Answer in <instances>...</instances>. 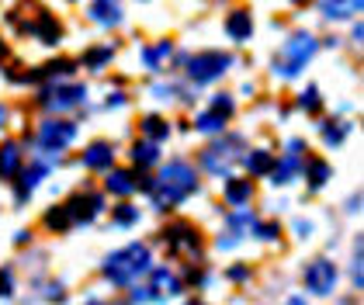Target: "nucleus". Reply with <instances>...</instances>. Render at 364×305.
I'll list each match as a JSON object with an SVG mask.
<instances>
[{"mask_svg": "<svg viewBox=\"0 0 364 305\" xmlns=\"http://www.w3.org/2000/svg\"><path fill=\"white\" fill-rule=\"evenodd\" d=\"M195 188H198L195 166L184 164V160H173V164H167L156 173V181H149V198H153V205H156L160 212H170V208H177L188 194H195Z\"/></svg>", "mask_w": 364, "mask_h": 305, "instance_id": "f257e3e1", "label": "nucleus"}, {"mask_svg": "<svg viewBox=\"0 0 364 305\" xmlns=\"http://www.w3.org/2000/svg\"><path fill=\"white\" fill-rule=\"evenodd\" d=\"M149 264H153V253L146 243H129V247L114 250L112 257L105 260V277L118 284V288H125V284H132V281H139L142 274H149Z\"/></svg>", "mask_w": 364, "mask_h": 305, "instance_id": "f03ea898", "label": "nucleus"}, {"mask_svg": "<svg viewBox=\"0 0 364 305\" xmlns=\"http://www.w3.org/2000/svg\"><path fill=\"white\" fill-rule=\"evenodd\" d=\"M319 53V42H316V35H309V31H295L288 42H284V49H281V59H278V77H299L302 70H306V63L312 55Z\"/></svg>", "mask_w": 364, "mask_h": 305, "instance_id": "7ed1b4c3", "label": "nucleus"}, {"mask_svg": "<svg viewBox=\"0 0 364 305\" xmlns=\"http://www.w3.org/2000/svg\"><path fill=\"white\" fill-rule=\"evenodd\" d=\"M87 97V87L84 83H49V87H42V94H38V108L42 111H53V114H63V111H73L80 108Z\"/></svg>", "mask_w": 364, "mask_h": 305, "instance_id": "20e7f679", "label": "nucleus"}, {"mask_svg": "<svg viewBox=\"0 0 364 305\" xmlns=\"http://www.w3.org/2000/svg\"><path fill=\"white\" fill-rule=\"evenodd\" d=\"M184 63H188L191 83H215L219 77H225V70H232V55L215 53V49L198 53V55H191V59H184Z\"/></svg>", "mask_w": 364, "mask_h": 305, "instance_id": "39448f33", "label": "nucleus"}, {"mask_svg": "<svg viewBox=\"0 0 364 305\" xmlns=\"http://www.w3.org/2000/svg\"><path fill=\"white\" fill-rule=\"evenodd\" d=\"M240 149H243V139L240 136H223L215 139L205 153H201V166L208 170V173H229L232 170V160L240 156Z\"/></svg>", "mask_w": 364, "mask_h": 305, "instance_id": "423d86ee", "label": "nucleus"}, {"mask_svg": "<svg viewBox=\"0 0 364 305\" xmlns=\"http://www.w3.org/2000/svg\"><path fill=\"white\" fill-rule=\"evenodd\" d=\"M35 139H38V149H42V153L56 156V153H63V149L77 139V125L66 122V118H49V122L38 125V136Z\"/></svg>", "mask_w": 364, "mask_h": 305, "instance_id": "0eeeda50", "label": "nucleus"}, {"mask_svg": "<svg viewBox=\"0 0 364 305\" xmlns=\"http://www.w3.org/2000/svg\"><path fill=\"white\" fill-rule=\"evenodd\" d=\"M336 267L333 260H326V257H319V260H312L306 267V288L312 295H319V299H326V295H333L336 288Z\"/></svg>", "mask_w": 364, "mask_h": 305, "instance_id": "6e6552de", "label": "nucleus"}, {"mask_svg": "<svg viewBox=\"0 0 364 305\" xmlns=\"http://www.w3.org/2000/svg\"><path fill=\"white\" fill-rule=\"evenodd\" d=\"M164 240H167V247L173 253H191V257L201 253V236H198V229L191 222H173V225H167L164 229Z\"/></svg>", "mask_w": 364, "mask_h": 305, "instance_id": "1a4fd4ad", "label": "nucleus"}, {"mask_svg": "<svg viewBox=\"0 0 364 305\" xmlns=\"http://www.w3.org/2000/svg\"><path fill=\"white\" fill-rule=\"evenodd\" d=\"M299 170H302V142L291 139V153H284L281 160H274V166H271V181H274L278 188L295 184V181H299Z\"/></svg>", "mask_w": 364, "mask_h": 305, "instance_id": "9d476101", "label": "nucleus"}, {"mask_svg": "<svg viewBox=\"0 0 364 305\" xmlns=\"http://www.w3.org/2000/svg\"><path fill=\"white\" fill-rule=\"evenodd\" d=\"M66 208H70L73 222H94L101 212H105V198L97 191H80L66 201Z\"/></svg>", "mask_w": 364, "mask_h": 305, "instance_id": "9b49d317", "label": "nucleus"}, {"mask_svg": "<svg viewBox=\"0 0 364 305\" xmlns=\"http://www.w3.org/2000/svg\"><path fill=\"white\" fill-rule=\"evenodd\" d=\"M77 70V63L70 59V55H63V59H53V63H46V66H38V70H28V73H21V83H49V80H66L70 73Z\"/></svg>", "mask_w": 364, "mask_h": 305, "instance_id": "f8f14e48", "label": "nucleus"}, {"mask_svg": "<svg viewBox=\"0 0 364 305\" xmlns=\"http://www.w3.org/2000/svg\"><path fill=\"white\" fill-rule=\"evenodd\" d=\"M31 35H35L42 46H59L63 25H59L56 14H49L46 7H38V14H35V21H31Z\"/></svg>", "mask_w": 364, "mask_h": 305, "instance_id": "ddd939ff", "label": "nucleus"}, {"mask_svg": "<svg viewBox=\"0 0 364 305\" xmlns=\"http://www.w3.org/2000/svg\"><path fill=\"white\" fill-rule=\"evenodd\" d=\"M87 18H90L94 25H101V28H114V25H122L125 7H122V0H90Z\"/></svg>", "mask_w": 364, "mask_h": 305, "instance_id": "4468645a", "label": "nucleus"}, {"mask_svg": "<svg viewBox=\"0 0 364 305\" xmlns=\"http://www.w3.org/2000/svg\"><path fill=\"white\" fill-rule=\"evenodd\" d=\"M149 299H170V295H177L181 291V277L173 274L170 267H156L153 274H149Z\"/></svg>", "mask_w": 364, "mask_h": 305, "instance_id": "2eb2a0df", "label": "nucleus"}, {"mask_svg": "<svg viewBox=\"0 0 364 305\" xmlns=\"http://www.w3.org/2000/svg\"><path fill=\"white\" fill-rule=\"evenodd\" d=\"M21 166H25L21 146L18 142H0V181H18Z\"/></svg>", "mask_w": 364, "mask_h": 305, "instance_id": "dca6fc26", "label": "nucleus"}, {"mask_svg": "<svg viewBox=\"0 0 364 305\" xmlns=\"http://www.w3.org/2000/svg\"><path fill=\"white\" fill-rule=\"evenodd\" d=\"M225 35H229L232 42H247L253 35V18L247 7H236V11L225 14Z\"/></svg>", "mask_w": 364, "mask_h": 305, "instance_id": "f3484780", "label": "nucleus"}, {"mask_svg": "<svg viewBox=\"0 0 364 305\" xmlns=\"http://www.w3.org/2000/svg\"><path fill=\"white\" fill-rule=\"evenodd\" d=\"M46 177H49V164H38V160H35L31 166H21V173H18V198L25 201Z\"/></svg>", "mask_w": 364, "mask_h": 305, "instance_id": "a211bd4d", "label": "nucleus"}, {"mask_svg": "<svg viewBox=\"0 0 364 305\" xmlns=\"http://www.w3.org/2000/svg\"><path fill=\"white\" fill-rule=\"evenodd\" d=\"M114 164V149L112 142H90L84 153V166H90L94 173H101V170H112Z\"/></svg>", "mask_w": 364, "mask_h": 305, "instance_id": "6ab92c4d", "label": "nucleus"}, {"mask_svg": "<svg viewBox=\"0 0 364 305\" xmlns=\"http://www.w3.org/2000/svg\"><path fill=\"white\" fill-rule=\"evenodd\" d=\"M170 55H173V42H170V38H160V42H153V46L142 49V63L156 73V70L164 66V59H170Z\"/></svg>", "mask_w": 364, "mask_h": 305, "instance_id": "aec40b11", "label": "nucleus"}, {"mask_svg": "<svg viewBox=\"0 0 364 305\" xmlns=\"http://www.w3.org/2000/svg\"><path fill=\"white\" fill-rule=\"evenodd\" d=\"M361 11V0H323V14L330 21H347Z\"/></svg>", "mask_w": 364, "mask_h": 305, "instance_id": "412c9836", "label": "nucleus"}, {"mask_svg": "<svg viewBox=\"0 0 364 305\" xmlns=\"http://www.w3.org/2000/svg\"><path fill=\"white\" fill-rule=\"evenodd\" d=\"M250 198H253V184L247 181V177H232V181H225V201H229V205L240 208V205H247Z\"/></svg>", "mask_w": 364, "mask_h": 305, "instance_id": "4be33fe9", "label": "nucleus"}, {"mask_svg": "<svg viewBox=\"0 0 364 305\" xmlns=\"http://www.w3.org/2000/svg\"><path fill=\"white\" fill-rule=\"evenodd\" d=\"M112 59H114V46H90V49L80 55V63H84L87 70H94V73H97V70H105Z\"/></svg>", "mask_w": 364, "mask_h": 305, "instance_id": "5701e85b", "label": "nucleus"}, {"mask_svg": "<svg viewBox=\"0 0 364 305\" xmlns=\"http://www.w3.org/2000/svg\"><path fill=\"white\" fill-rule=\"evenodd\" d=\"M132 164H136V166L160 164V146H156V142H146V139H139V142L132 146Z\"/></svg>", "mask_w": 364, "mask_h": 305, "instance_id": "b1692460", "label": "nucleus"}, {"mask_svg": "<svg viewBox=\"0 0 364 305\" xmlns=\"http://www.w3.org/2000/svg\"><path fill=\"white\" fill-rule=\"evenodd\" d=\"M136 188H139V184H136V177H132L129 170H112V173H108V191H112V194L129 198Z\"/></svg>", "mask_w": 364, "mask_h": 305, "instance_id": "393cba45", "label": "nucleus"}, {"mask_svg": "<svg viewBox=\"0 0 364 305\" xmlns=\"http://www.w3.org/2000/svg\"><path fill=\"white\" fill-rule=\"evenodd\" d=\"M142 136H146V142H160V139L170 136V125L160 114H146L142 118Z\"/></svg>", "mask_w": 364, "mask_h": 305, "instance_id": "a878e982", "label": "nucleus"}, {"mask_svg": "<svg viewBox=\"0 0 364 305\" xmlns=\"http://www.w3.org/2000/svg\"><path fill=\"white\" fill-rule=\"evenodd\" d=\"M243 160H247L250 173H271V166H274L271 149H250V153H243Z\"/></svg>", "mask_w": 364, "mask_h": 305, "instance_id": "bb28decb", "label": "nucleus"}, {"mask_svg": "<svg viewBox=\"0 0 364 305\" xmlns=\"http://www.w3.org/2000/svg\"><path fill=\"white\" fill-rule=\"evenodd\" d=\"M73 225V215H70V208L66 205H53L49 212H46V229H53V232H66Z\"/></svg>", "mask_w": 364, "mask_h": 305, "instance_id": "cd10ccee", "label": "nucleus"}, {"mask_svg": "<svg viewBox=\"0 0 364 305\" xmlns=\"http://www.w3.org/2000/svg\"><path fill=\"white\" fill-rule=\"evenodd\" d=\"M319 136H323V142H326V146H340L343 139L350 136V125H347V122H323Z\"/></svg>", "mask_w": 364, "mask_h": 305, "instance_id": "c85d7f7f", "label": "nucleus"}, {"mask_svg": "<svg viewBox=\"0 0 364 305\" xmlns=\"http://www.w3.org/2000/svg\"><path fill=\"white\" fill-rule=\"evenodd\" d=\"M195 129L201 132V136H219V132L225 129V118H219L215 111H201L198 122H195Z\"/></svg>", "mask_w": 364, "mask_h": 305, "instance_id": "c756f323", "label": "nucleus"}, {"mask_svg": "<svg viewBox=\"0 0 364 305\" xmlns=\"http://www.w3.org/2000/svg\"><path fill=\"white\" fill-rule=\"evenodd\" d=\"M330 173H333V170H330L326 160H312V164H309V188H312V191L323 188V184L330 181Z\"/></svg>", "mask_w": 364, "mask_h": 305, "instance_id": "7c9ffc66", "label": "nucleus"}, {"mask_svg": "<svg viewBox=\"0 0 364 305\" xmlns=\"http://www.w3.org/2000/svg\"><path fill=\"white\" fill-rule=\"evenodd\" d=\"M299 108L309 111V114H316V111L323 108V94H319V87H306V90H302V97H299Z\"/></svg>", "mask_w": 364, "mask_h": 305, "instance_id": "2f4dec72", "label": "nucleus"}, {"mask_svg": "<svg viewBox=\"0 0 364 305\" xmlns=\"http://www.w3.org/2000/svg\"><path fill=\"white\" fill-rule=\"evenodd\" d=\"M208 111H215L219 118H225V122H229V118H232V111H236L232 94H215V97H212V108H208Z\"/></svg>", "mask_w": 364, "mask_h": 305, "instance_id": "473e14b6", "label": "nucleus"}, {"mask_svg": "<svg viewBox=\"0 0 364 305\" xmlns=\"http://www.w3.org/2000/svg\"><path fill=\"white\" fill-rule=\"evenodd\" d=\"M136 222H139V208H136V205H118V208H114V225H125V229H129V225H136Z\"/></svg>", "mask_w": 364, "mask_h": 305, "instance_id": "72a5a7b5", "label": "nucleus"}, {"mask_svg": "<svg viewBox=\"0 0 364 305\" xmlns=\"http://www.w3.org/2000/svg\"><path fill=\"white\" fill-rule=\"evenodd\" d=\"M278 222H253V236L257 240H278Z\"/></svg>", "mask_w": 364, "mask_h": 305, "instance_id": "f704fd0d", "label": "nucleus"}, {"mask_svg": "<svg viewBox=\"0 0 364 305\" xmlns=\"http://www.w3.org/2000/svg\"><path fill=\"white\" fill-rule=\"evenodd\" d=\"M14 295V274L11 267H0V299H11Z\"/></svg>", "mask_w": 364, "mask_h": 305, "instance_id": "c9c22d12", "label": "nucleus"}, {"mask_svg": "<svg viewBox=\"0 0 364 305\" xmlns=\"http://www.w3.org/2000/svg\"><path fill=\"white\" fill-rule=\"evenodd\" d=\"M350 281H354V288H361V240L354 243V264H350Z\"/></svg>", "mask_w": 364, "mask_h": 305, "instance_id": "e433bc0d", "label": "nucleus"}, {"mask_svg": "<svg viewBox=\"0 0 364 305\" xmlns=\"http://www.w3.org/2000/svg\"><path fill=\"white\" fill-rule=\"evenodd\" d=\"M46 299H49V302H63V299H66V291H63V284H49V291H46Z\"/></svg>", "mask_w": 364, "mask_h": 305, "instance_id": "4c0bfd02", "label": "nucleus"}, {"mask_svg": "<svg viewBox=\"0 0 364 305\" xmlns=\"http://www.w3.org/2000/svg\"><path fill=\"white\" fill-rule=\"evenodd\" d=\"M247 277H250L247 267H229V281H247Z\"/></svg>", "mask_w": 364, "mask_h": 305, "instance_id": "58836bf2", "label": "nucleus"}, {"mask_svg": "<svg viewBox=\"0 0 364 305\" xmlns=\"http://www.w3.org/2000/svg\"><path fill=\"white\" fill-rule=\"evenodd\" d=\"M118 105H125V94H112L108 97V108H118Z\"/></svg>", "mask_w": 364, "mask_h": 305, "instance_id": "ea45409f", "label": "nucleus"}, {"mask_svg": "<svg viewBox=\"0 0 364 305\" xmlns=\"http://www.w3.org/2000/svg\"><path fill=\"white\" fill-rule=\"evenodd\" d=\"M7 55H11V46H4V42H0V59H7Z\"/></svg>", "mask_w": 364, "mask_h": 305, "instance_id": "a19ab883", "label": "nucleus"}, {"mask_svg": "<svg viewBox=\"0 0 364 305\" xmlns=\"http://www.w3.org/2000/svg\"><path fill=\"white\" fill-rule=\"evenodd\" d=\"M288 4H295V7H306V4H312V0H288Z\"/></svg>", "mask_w": 364, "mask_h": 305, "instance_id": "79ce46f5", "label": "nucleus"}, {"mask_svg": "<svg viewBox=\"0 0 364 305\" xmlns=\"http://www.w3.org/2000/svg\"><path fill=\"white\" fill-rule=\"evenodd\" d=\"M4 122H7V108H0V129H4Z\"/></svg>", "mask_w": 364, "mask_h": 305, "instance_id": "37998d69", "label": "nucleus"}, {"mask_svg": "<svg viewBox=\"0 0 364 305\" xmlns=\"http://www.w3.org/2000/svg\"><path fill=\"white\" fill-rule=\"evenodd\" d=\"M284 305H306V302H302V299H288Z\"/></svg>", "mask_w": 364, "mask_h": 305, "instance_id": "c03bdc74", "label": "nucleus"}, {"mask_svg": "<svg viewBox=\"0 0 364 305\" xmlns=\"http://www.w3.org/2000/svg\"><path fill=\"white\" fill-rule=\"evenodd\" d=\"M184 305H205V302H184Z\"/></svg>", "mask_w": 364, "mask_h": 305, "instance_id": "a18cd8bd", "label": "nucleus"}, {"mask_svg": "<svg viewBox=\"0 0 364 305\" xmlns=\"http://www.w3.org/2000/svg\"><path fill=\"white\" fill-rule=\"evenodd\" d=\"M87 305H105V302H87Z\"/></svg>", "mask_w": 364, "mask_h": 305, "instance_id": "49530a36", "label": "nucleus"}]
</instances>
